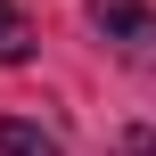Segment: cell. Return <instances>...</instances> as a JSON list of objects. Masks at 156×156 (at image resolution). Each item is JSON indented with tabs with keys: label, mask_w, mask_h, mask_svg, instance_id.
<instances>
[{
	"label": "cell",
	"mask_w": 156,
	"mask_h": 156,
	"mask_svg": "<svg viewBox=\"0 0 156 156\" xmlns=\"http://www.w3.org/2000/svg\"><path fill=\"white\" fill-rule=\"evenodd\" d=\"M25 58H33V25L16 0H0V66H25Z\"/></svg>",
	"instance_id": "3957f363"
},
{
	"label": "cell",
	"mask_w": 156,
	"mask_h": 156,
	"mask_svg": "<svg viewBox=\"0 0 156 156\" xmlns=\"http://www.w3.org/2000/svg\"><path fill=\"white\" fill-rule=\"evenodd\" d=\"M90 25H99L107 41L156 49V8H148V0H90Z\"/></svg>",
	"instance_id": "6da1fadb"
},
{
	"label": "cell",
	"mask_w": 156,
	"mask_h": 156,
	"mask_svg": "<svg viewBox=\"0 0 156 156\" xmlns=\"http://www.w3.org/2000/svg\"><path fill=\"white\" fill-rule=\"evenodd\" d=\"M123 156H156V132H140V123H132V132H123Z\"/></svg>",
	"instance_id": "277c9868"
},
{
	"label": "cell",
	"mask_w": 156,
	"mask_h": 156,
	"mask_svg": "<svg viewBox=\"0 0 156 156\" xmlns=\"http://www.w3.org/2000/svg\"><path fill=\"white\" fill-rule=\"evenodd\" d=\"M0 156H58V140L25 115H0Z\"/></svg>",
	"instance_id": "7a4b0ae2"
}]
</instances>
